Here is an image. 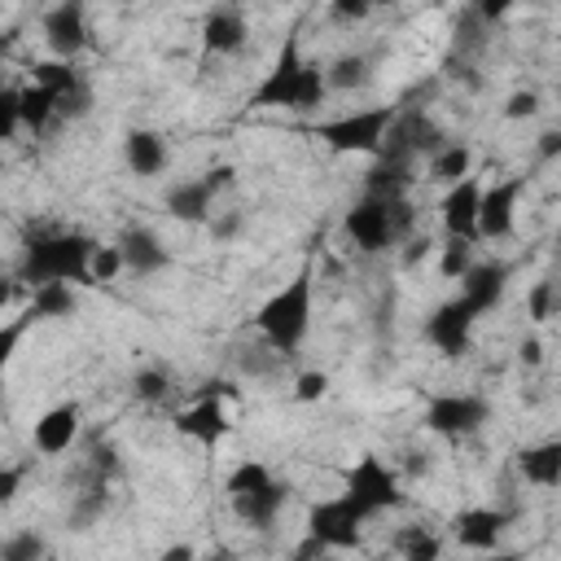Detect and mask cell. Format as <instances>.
<instances>
[{
	"mask_svg": "<svg viewBox=\"0 0 561 561\" xmlns=\"http://www.w3.org/2000/svg\"><path fill=\"white\" fill-rule=\"evenodd\" d=\"M202 180H206V184H210V193H215V197H219V193H224V188H232V184H237V171H232V167H228V162H219V167H210V171H206V175H202Z\"/></svg>",
	"mask_w": 561,
	"mask_h": 561,
	"instance_id": "ab89813d",
	"label": "cell"
},
{
	"mask_svg": "<svg viewBox=\"0 0 561 561\" xmlns=\"http://www.w3.org/2000/svg\"><path fill=\"white\" fill-rule=\"evenodd\" d=\"M517 359H522L526 368H539V364H543V342H539V337H526V342L517 346Z\"/></svg>",
	"mask_w": 561,
	"mask_h": 561,
	"instance_id": "7bdbcfd3",
	"label": "cell"
},
{
	"mask_svg": "<svg viewBox=\"0 0 561 561\" xmlns=\"http://www.w3.org/2000/svg\"><path fill=\"white\" fill-rule=\"evenodd\" d=\"M302 66H307V57H302V48H298V31H289L285 44H280V53H276V61H272V70L259 79V88L250 92L245 105H250V110H294Z\"/></svg>",
	"mask_w": 561,
	"mask_h": 561,
	"instance_id": "8992f818",
	"label": "cell"
},
{
	"mask_svg": "<svg viewBox=\"0 0 561 561\" xmlns=\"http://www.w3.org/2000/svg\"><path fill=\"white\" fill-rule=\"evenodd\" d=\"M96 241L83 232H39L22 250V280L39 285H92Z\"/></svg>",
	"mask_w": 561,
	"mask_h": 561,
	"instance_id": "6da1fadb",
	"label": "cell"
},
{
	"mask_svg": "<svg viewBox=\"0 0 561 561\" xmlns=\"http://www.w3.org/2000/svg\"><path fill=\"white\" fill-rule=\"evenodd\" d=\"M473 561H522V552H500V548H495V552H478Z\"/></svg>",
	"mask_w": 561,
	"mask_h": 561,
	"instance_id": "7dc6e473",
	"label": "cell"
},
{
	"mask_svg": "<svg viewBox=\"0 0 561 561\" xmlns=\"http://www.w3.org/2000/svg\"><path fill=\"white\" fill-rule=\"evenodd\" d=\"M114 245L123 250V263H127V272H136V276H153V272H162V267L171 263V250L162 245V237H158L153 228H127Z\"/></svg>",
	"mask_w": 561,
	"mask_h": 561,
	"instance_id": "e0dca14e",
	"label": "cell"
},
{
	"mask_svg": "<svg viewBox=\"0 0 561 561\" xmlns=\"http://www.w3.org/2000/svg\"><path fill=\"white\" fill-rule=\"evenodd\" d=\"M123 158H127V171L131 175H158L162 167H167V145H162V136L158 131H149V127H136V131H127V140H123Z\"/></svg>",
	"mask_w": 561,
	"mask_h": 561,
	"instance_id": "cb8c5ba5",
	"label": "cell"
},
{
	"mask_svg": "<svg viewBox=\"0 0 561 561\" xmlns=\"http://www.w3.org/2000/svg\"><path fill=\"white\" fill-rule=\"evenodd\" d=\"M18 482H22V469L9 465V469L0 473V500H13V495H18Z\"/></svg>",
	"mask_w": 561,
	"mask_h": 561,
	"instance_id": "ee69618b",
	"label": "cell"
},
{
	"mask_svg": "<svg viewBox=\"0 0 561 561\" xmlns=\"http://www.w3.org/2000/svg\"><path fill=\"white\" fill-rule=\"evenodd\" d=\"M491 421V403L482 394H434L425 403V430L443 438H469Z\"/></svg>",
	"mask_w": 561,
	"mask_h": 561,
	"instance_id": "9c48e42d",
	"label": "cell"
},
{
	"mask_svg": "<svg viewBox=\"0 0 561 561\" xmlns=\"http://www.w3.org/2000/svg\"><path fill=\"white\" fill-rule=\"evenodd\" d=\"M539 158H561V127L539 136Z\"/></svg>",
	"mask_w": 561,
	"mask_h": 561,
	"instance_id": "f6af8a7d",
	"label": "cell"
},
{
	"mask_svg": "<svg viewBox=\"0 0 561 561\" xmlns=\"http://www.w3.org/2000/svg\"><path fill=\"white\" fill-rule=\"evenodd\" d=\"M469 162H473V153H469V145H456V140H447L434 158H430V180H438V184H460V180H469Z\"/></svg>",
	"mask_w": 561,
	"mask_h": 561,
	"instance_id": "d4e9b609",
	"label": "cell"
},
{
	"mask_svg": "<svg viewBox=\"0 0 561 561\" xmlns=\"http://www.w3.org/2000/svg\"><path fill=\"white\" fill-rule=\"evenodd\" d=\"M53 118H57V96H53L48 88H39V83L22 88V127H31V131L39 136Z\"/></svg>",
	"mask_w": 561,
	"mask_h": 561,
	"instance_id": "83f0119b",
	"label": "cell"
},
{
	"mask_svg": "<svg viewBox=\"0 0 561 561\" xmlns=\"http://www.w3.org/2000/svg\"><path fill=\"white\" fill-rule=\"evenodd\" d=\"M285 500H289V486L272 478V482H267V486H259V491L232 495V513H237V517H241L250 530H272V522L280 517Z\"/></svg>",
	"mask_w": 561,
	"mask_h": 561,
	"instance_id": "ac0fdd59",
	"label": "cell"
},
{
	"mask_svg": "<svg viewBox=\"0 0 561 561\" xmlns=\"http://www.w3.org/2000/svg\"><path fill=\"white\" fill-rule=\"evenodd\" d=\"M75 307H79L75 285H39V289L31 294V316H39V320L75 316Z\"/></svg>",
	"mask_w": 561,
	"mask_h": 561,
	"instance_id": "484cf974",
	"label": "cell"
},
{
	"mask_svg": "<svg viewBox=\"0 0 561 561\" xmlns=\"http://www.w3.org/2000/svg\"><path fill=\"white\" fill-rule=\"evenodd\" d=\"M517 473H522L530 486H543V491L561 486V438L522 447V451H517Z\"/></svg>",
	"mask_w": 561,
	"mask_h": 561,
	"instance_id": "7402d4cb",
	"label": "cell"
},
{
	"mask_svg": "<svg viewBox=\"0 0 561 561\" xmlns=\"http://www.w3.org/2000/svg\"><path fill=\"white\" fill-rule=\"evenodd\" d=\"M526 180H500L491 188H482V206H478V237H508L513 219H517V197H522Z\"/></svg>",
	"mask_w": 561,
	"mask_h": 561,
	"instance_id": "7c38bea8",
	"label": "cell"
},
{
	"mask_svg": "<svg viewBox=\"0 0 561 561\" xmlns=\"http://www.w3.org/2000/svg\"><path fill=\"white\" fill-rule=\"evenodd\" d=\"M254 324H259L267 351L289 359L307 342V333H311V267H298V276L259 307Z\"/></svg>",
	"mask_w": 561,
	"mask_h": 561,
	"instance_id": "7a4b0ae2",
	"label": "cell"
},
{
	"mask_svg": "<svg viewBox=\"0 0 561 561\" xmlns=\"http://www.w3.org/2000/svg\"><path fill=\"white\" fill-rule=\"evenodd\" d=\"M324 70H329V88H337V92L364 88V83L373 79V61H368L364 53H342V57H333Z\"/></svg>",
	"mask_w": 561,
	"mask_h": 561,
	"instance_id": "4316f807",
	"label": "cell"
},
{
	"mask_svg": "<svg viewBox=\"0 0 561 561\" xmlns=\"http://www.w3.org/2000/svg\"><path fill=\"white\" fill-rule=\"evenodd\" d=\"M193 561H228V552H210V557H193Z\"/></svg>",
	"mask_w": 561,
	"mask_h": 561,
	"instance_id": "c3c4849f",
	"label": "cell"
},
{
	"mask_svg": "<svg viewBox=\"0 0 561 561\" xmlns=\"http://www.w3.org/2000/svg\"><path fill=\"white\" fill-rule=\"evenodd\" d=\"M215 193L206 180H180L167 188V215H175L180 224H210L215 219Z\"/></svg>",
	"mask_w": 561,
	"mask_h": 561,
	"instance_id": "ffe728a7",
	"label": "cell"
},
{
	"mask_svg": "<svg viewBox=\"0 0 561 561\" xmlns=\"http://www.w3.org/2000/svg\"><path fill=\"white\" fill-rule=\"evenodd\" d=\"M329 13H333L337 22H364V18H368V4H359V0H355V4H351V0H342V4H333Z\"/></svg>",
	"mask_w": 561,
	"mask_h": 561,
	"instance_id": "b9f144b4",
	"label": "cell"
},
{
	"mask_svg": "<svg viewBox=\"0 0 561 561\" xmlns=\"http://www.w3.org/2000/svg\"><path fill=\"white\" fill-rule=\"evenodd\" d=\"M473 324H478V311L456 294L447 302H438L425 320V342L438 351V355H465L469 342H473Z\"/></svg>",
	"mask_w": 561,
	"mask_h": 561,
	"instance_id": "8fae6325",
	"label": "cell"
},
{
	"mask_svg": "<svg viewBox=\"0 0 561 561\" xmlns=\"http://www.w3.org/2000/svg\"><path fill=\"white\" fill-rule=\"evenodd\" d=\"M110 508V482H88L79 495H75V508H70V526H92L101 513Z\"/></svg>",
	"mask_w": 561,
	"mask_h": 561,
	"instance_id": "f1b7e54d",
	"label": "cell"
},
{
	"mask_svg": "<svg viewBox=\"0 0 561 561\" xmlns=\"http://www.w3.org/2000/svg\"><path fill=\"white\" fill-rule=\"evenodd\" d=\"M508 522H513V513H504V508H460L451 517V530L469 552H495Z\"/></svg>",
	"mask_w": 561,
	"mask_h": 561,
	"instance_id": "4fadbf2b",
	"label": "cell"
},
{
	"mask_svg": "<svg viewBox=\"0 0 561 561\" xmlns=\"http://www.w3.org/2000/svg\"><path fill=\"white\" fill-rule=\"evenodd\" d=\"M408 188H412V162H399V158H377L364 175V197H377V202H399Z\"/></svg>",
	"mask_w": 561,
	"mask_h": 561,
	"instance_id": "603a6c76",
	"label": "cell"
},
{
	"mask_svg": "<svg viewBox=\"0 0 561 561\" xmlns=\"http://www.w3.org/2000/svg\"><path fill=\"white\" fill-rule=\"evenodd\" d=\"M44 39H48V48H53L61 61L79 57V53L88 48V18H83V4H57V9H48V13H44Z\"/></svg>",
	"mask_w": 561,
	"mask_h": 561,
	"instance_id": "9a60e30c",
	"label": "cell"
},
{
	"mask_svg": "<svg viewBox=\"0 0 561 561\" xmlns=\"http://www.w3.org/2000/svg\"><path fill=\"white\" fill-rule=\"evenodd\" d=\"M131 394H136L140 403H162V399L171 394V377H167L162 368H140V373L131 377Z\"/></svg>",
	"mask_w": 561,
	"mask_h": 561,
	"instance_id": "d6a6232c",
	"label": "cell"
},
{
	"mask_svg": "<svg viewBox=\"0 0 561 561\" xmlns=\"http://www.w3.org/2000/svg\"><path fill=\"white\" fill-rule=\"evenodd\" d=\"M399 110L394 105H368V110H351V114H337V118H324L316 127V136L337 149V153H381L390 127H394Z\"/></svg>",
	"mask_w": 561,
	"mask_h": 561,
	"instance_id": "277c9868",
	"label": "cell"
},
{
	"mask_svg": "<svg viewBox=\"0 0 561 561\" xmlns=\"http://www.w3.org/2000/svg\"><path fill=\"white\" fill-rule=\"evenodd\" d=\"M241 232V215L232 210V215H215L210 219V237H219V241H232Z\"/></svg>",
	"mask_w": 561,
	"mask_h": 561,
	"instance_id": "60d3db41",
	"label": "cell"
},
{
	"mask_svg": "<svg viewBox=\"0 0 561 561\" xmlns=\"http://www.w3.org/2000/svg\"><path fill=\"white\" fill-rule=\"evenodd\" d=\"M162 561H193V548H188V543H180V548H167V552H162Z\"/></svg>",
	"mask_w": 561,
	"mask_h": 561,
	"instance_id": "bcb514c9",
	"label": "cell"
},
{
	"mask_svg": "<svg viewBox=\"0 0 561 561\" xmlns=\"http://www.w3.org/2000/svg\"><path fill=\"white\" fill-rule=\"evenodd\" d=\"M469 267H473L469 241L451 237V241L443 245V259H438V272H443V280H465V276H469Z\"/></svg>",
	"mask_w": 561,
	"mask_h": 561,
	"instance_id": "1f68e13d",
	"label": "cell"
},
{
	"mask_svg": "<svg viewBox=\"0 0 561 561\" xmlns=\"http://www.w3.org/2000/svg\"><path fill=\"white\" fill-rule=\"evenodd\" d=\"M228 394H232V381H210V390H202V399L175 416V430H180L184 438L202 443L206 451L219 447L224 434H228V412H224V399H228Z\"/></svg>",
	"mask_w": 561,
	"mask_h": 561,
	"instance_id": "30bf717a",
	"label": "cell"
},
{
	"mask_svg": "<svg viewBox=\"0 0 561 561\" xmlns=\"http://www.w3.org/2000/svg\"><path fill=\"white\" fill-rule=\"evenodd\" d=\"M44 557V539L35 530H22L4 543V561H39Z\"/></svg>",
	"mask_w": 561,
	"mask_h": 561,
	"instance_id": "d590c367",
	"label": "cell"
},
{
	"mask_svg": "<svg viewBox=\"0 0 561 561\" xmlns=\"http://www.w3.org/2000/svg\"><path fill=\"white\" fill-rule=\"evenodd\" d=\"M399 548H403V561H443V539L412 526L399 535Z\"/></svg>",
	"mask_w": 561,
	"mask_h": 561,
	"instance_id": "f546056e",
	"label": "cell"
},
{
	"mask_svg": "<svg viewBox=\"0 0 561 561\" xmlns=\"http://www.w3.org/2000/svg\"><path fill=\"white\" fill-rule=\"evenodd\" d=\"M245 35H250V26H245V18L237 9H210L206 22H202V44L215 57H232L245 44Z\"/></svg>",
	"mask_w": 561,
	"mask_h": 561,
	"instance_id": "44dd1931",
	"label": "cell"
},
{
	"mask_svg": "<svg viewBox=\"0 0 561 561\" xmlns=\"http://www.w3.org/2000/svg\"><path fill=\"white\" fill-rule=\"evenodd\" d=\"M342 495H346L364 517H373V513H390V508L403 504L399 473H394L386 460H377V456H359V460L346 469V486H342Z\"/></svg>",
	"mask_w": 561,
	"mask_h": 561,
	"instance_id": "5b68a950",
	"label": "cell"
},
{
	"mask_svg": "<svg viewBox=\"0 0 561 561\" xmlns=\"http://www.w3.org/2000/svg\"><path fill=\"white\" fill-rule=\"evenodd\" d=\"M18 127H22V88H9L0 96V136L9 140Z\"/></svg>",
	"mask_w": 561,
	"mask_h": 561,
	"instance_id": "74e56055",
	"label": "cell"
},
{
	"mask_svg": "<svg viewBox=\"0 0 561 561\" xmlns=\"http://www.w3.org/2000/svg\"><path fill=\"white\" fill-rule=\"evenodd\" d=\"M478 206H482V184L469 175L460 184H451L438 202V215H443V228L447 237H460V241H473L478 237Z\"/></svg>",
	"mask_w": 561,
	"mask_h": 561,
	"instance_id": "5bb4252c",
	"label": "cell"
},
{
	"mask_svg": "<svg viewBox=\"0 0 561 561\" xmlns=\"http://www.w3.org/2000/svg\"><path fill=\"white\" fill-rule=\"evenodd\" d=\"M324 390H329V373H320V368H307L294 381V399L298 403H316V399H324Z\"/></svg>",
	"mask_w": 561,
	"mask_h": 561,
	"instance_id": "8d00e7d4",
	"label": "cell"
},
{
	"mask_svg": "<svg viewBox=\"0 0 561 561\" xmlns=\"http://www.w3.org/2000/svg\"><path fill=\"white\" fill-rule=\"evenodd\" d=\"M118 272H127L123 250H118V245H96V254H92V285H96V280H114Z\"/></svg>",
	"mask_w": 561,
	"mask_h": 561,
	"instance_id": "e575fe53",
	"label": "cell"
},
{
	"mask_svg": "<svg viewBox=\"0 0 561 561\" xmlns=\"http://www.w3.org/2000/svg\"><path fill=\"white\" fill-rule=\"evenodd\" d=\"M31 438H35V451H39V456H61V451H70V443L79 438V403H57V408H48V412L35 421Z\"/></svg>",
	"mask_w": 561,
	"mask_h": 561,
	"instance_id": "2e32d148",
	"label": "cell"
},
{
	"mask_svg": "<svg viewBox=\"0 0 561 561\" xmlns=\"http://www.w3.org/2000/svg\"><path fill=\"white\" fill-rule=\"evenodd\" d=\"M272 482V469L263 465V460H241L232 473H228V500L232 495H245V491H259V486H267Z\"/></svg>",
	"mask_w": 561,
	"mask_h": 561,
	"instance_id": "4dcf8cb0",
	"label": "cell"
},
{
	"mask_svg": "<svg viewBox=\"0 0 561 561\" xmlns=\"http://www.w3.org/2000/svg\"><path fill=\"white\" fill-rule=\"evenodd\" d=\"M504 289H508V267H504V263H473L469 276L460 280V298H465L478 316H486L491 307H500Z\"/></svg>",
	"mask_w": 561,
	"mask_h": 561,
	"instance_id": "d6986e66",
	"label": "cell"
},
{
	"mask_svg": "<svg viewBox=\"0 0 561 561\" xmlns=\"http://www.w3.org/2000/svg\"><path fill=\"white\" fill-rule=\"evenodd\" d=\"M342 228H346V237H351L359 250L377 254V250H390L394 241H403V237L412 232V206H408V197H399V202L364 197V202H355V206L346 210Z\"/></svg>",
	"mask_w": 561,
	"mask_h": 561,
	"instance_id": "3957f363",
	"label": "cell"
},
{
	"mask_svg": "<svg viewBox=\"0 0 561 561\" xmlns=\"http://www.w3.org/2000/svg\"><path fill=\"white\" fill-rule=\"evenodd\" d=\"M364 522L368 517L346 495H333V500L311 504V513H307V539H316L324 552H333V548H359Z\"/></svg>",
	"mask_w": 561,
	"mask_h": 561,
	"instance_id": "52a82bcc",
	"label": "cell"
},
{
	"mask_svg": "<svg viewBox=\"0 0 561 561\" xmlns=\"http://www.w3.org/2000/svg\"><path fill=\"white\" fill-rule=\"evenodd\" d=\"M443 145H447V136H443V127H438L425 110H399V118H394V127H390V136H386V145H381L377 158L416 162L421 153L434 158Z\"/></svg>",
	"mask_w": 561,
	"mask_h": 561,
	"instance_id": "ba28073f",
	"label": "cell"
},
{
	"mask_svg": "<svg viewBox=\"0 0 561 561\" xmlns=\"http://www.w3.org/2000/svg\"><path fill=\"white\" fill-rule=\"evenodd\" d=\"M539 114V92H513L504 101V118H530Z\"/></svg>",
	"mask_w": 561,
	"mask_h": 561,
	"instance_id": "f35d334b",
	"label": "cell"
},
{
	"mask_svg": "<svg viewBox=\"0 0 561 561\" xmlns=\"http://www.w3.org/2000/svg\"><path fill=\"white\" fill-rule=\"evenodd\" d=\"M561 302V294H557V285L552 280H535L530 285V294H526V316L535 320V324H543L548 316H552V307Z\"/></svg>",
	"mask_w": 561,
	"mask_h": 561,
	"instance_id": "836d02e7",
	"label": "cell"
}]
</instances>
